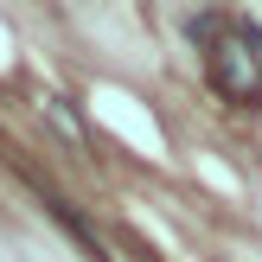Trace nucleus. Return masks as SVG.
<instances>
[{"mask_svg":"<svg viewBox=\"0 0 262 262\" xmlns=\"http://www.w3.org/2000/svg\"><path fill=\"white\" fill-rule=\"evenodd\" d=\"M211 83L224 90L230 102H256L262 71H256V51L243 45V38H217V45H211Z\"/></svg>","mask_w":262,"mask_h":262,"instance_id":"nucleus-1","label":"nucleus"}]
</instances>
